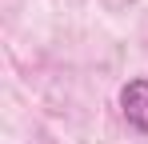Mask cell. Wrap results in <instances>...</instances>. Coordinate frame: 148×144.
I'll return each instance as SVG.
<instances>
[{
  "label": "cell",
  "mask_w": 148,
  "mask_h": 144,
  "mask_svg": "<svg viewBox=\"0 0 148 144\" xmlns=\"http://www.w3.org/2000/svg\"><path fill=\"white\" fill-rule=\"evenodd\" d=\"M120 108L132 128H140L148 136V80H128L120 88Z\"/></svg>",
  "instance_id": "1"
}]
</instances>
